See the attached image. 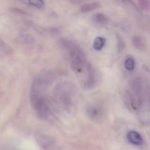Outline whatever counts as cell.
Wrapping results in <instances>:
<instances>
[{
    "mask_svg": "<svg viewBox=\"0 0 150 150\" xmlns=\"http://www.w3.org/2000/svg\"><path fill=\"white\" fill-rule=\"evenodd\" d=\"M88 72L87 79L81 85L82 88L86 91H89L95 88L97 86L98 82V77L96 70L93 67L87 63L86 66Z\"/></svg>",
    "mask_w": 150,
    "mask_h": 150,
    "instance_id": "cell-2",
    "label": "cell"
},
{
    "mask_svg": "<svg viewBox=\"0 0 150 150\" xmlns=\"http://www.w3.org/2000/svg\"><path fill=\"white\" fill-rule=\"evenodd\" d=\"M19 40L25 43L32 44L34 42V39L32 36L29 35H23L20 37Z\"/></svg>",
    "mask_w": 150,
    "mask_h": 150,
    "instance_id": "cell-14",
    "label": "cell"
},
{
    "mask_svg": "<svg viewBox=\"0 0 150 150\" xmlns=\"http://www.w3.org/2000/svg\"><path fill=\"white\" fill-rule=\"evenodd\" d=\"M132 43L133 46L139 50L144 51L146 50V43L143 38L138 35H134L132 37Z\"/></svg>",
    "mask_w": 150,
    "mask_h": 150,
    "instance_id": "cell-6",
    "label": "cell"
},
{
    "mask_svg": "<svg viewBox=\"0 0 150 150\" xmlns=\"http://www.w3.org/2000/svg\"><path fill=\"white\" fill-rule=\"evenodd\" d=\"M29 5L35 7L37 8H42L45 6V3L43 1H28Z\"/></svg>",
    "mask_w": 150,
    "mask_h": 150,
    "instance_id": "cell-12",
    "label": "cell"
},
{
    "mask_svg": "<svg viewBox=\"0 0 150 150\" xmlns=\"http://www.w3.org/2000/svg\"><path fill=\"white\" fill-rule=\"evenodd\" d=\"M92 20L96 24L100 25H107L110 21L109 18L101 13L95 14L92 17Z\"/></svg>",
    "mask_w": 150,
    "mask_h": 150,
    "instance_id": "cell-7",
    "label": "cell"
},
{
    "mask_svg": "<svg viewBox=\"0 0 150 150\" xmlns=\"http://www.w3.org/2000/svg\"><path fill=\"white\" fill-rule=\"evenodd\" d=\"M106 42L105 38L102 37H97L94 41L93 47L96 50H100L103 48Z\"/></svg>",
    "mask_w": 150,
    "mask_h": 150,
    "instance_id": "cell-9",
    "label": "cell"
},
{
    "mask_svg": "<svg viewBox=\"0 0 150 150\" xmlns=\"http://www.w3.org/2000/svg\"><path fill=\"white\" fill-rule=\"evenodd\" d=\"M59 92V99L64 107L69 110L73 105V94L70 86L62 84Z\"/></svg>",
    "mask_w": 150,
    "mask_h": 150,
    "instance_id": "cell-3",
    "label": "cell"
},
{
    "mask_svg": "<svg viewBox=\"0 0 150 150\" xmlns=\"http://www.w3.org/2000/svg\"><path fill=\"white\" fill-rule=\"evenodd\" d=\"M11 10H12V11L14 13H17L21 14L26 15V14L27 13V12H25V11H23V10H22V9L19 8H12Z\"/></svg>",
    "mask_w": 150,
    "mask_h": 150,
    "instance_id": "cell-15",
    "label": "cell"
},
{
    "mask_svg": "<svg viewBox=\"0 0 150 150\" xmlns=\"http://www.w3.org/2000/svg\"><path fill=\"white\" fill-rule=\"evenodd\" d=\"M62 48L67 52L72 71L76 73H80L86 63V57L82 49L70 39H67L64 42Z\"/></svg>",
    "mask_w": 150,
    "mask_h": 150,
    "instance_id": "cell-1",
    "label": "cell"
},
{
    "mask_svg": "<svg viewBox=\"0 0 150 150\" xmlns=\"http://www.w3.org/2000/svg\"><path fill=\"white\" fill-rule=\"evenodd\" d=\"M124 66L126 70L132 71L135 68V61L132 58H128L125 61Z\"/></svg>",
    "mask_w": 150,
    "mask_h": 150,
    "instance_id": "cell-11",
    "label": "cell"
},
{
    "mask_svg": "<svg viewBox=\"0 0 150 150\" xmlns=\"http://www.w3.org/2000/svg\"><path fill=\"white\" fill-rule=\"evenodd\" d=\"M116 37L117 40V52L121 53L123 51L125 48V43L122 38L118 34L116 33Z\"/></svg>",
    "mask_w": 150,
    "mask_h": 150,
    "instance_id": "cell-10",
    "label": "cell"
},
{
    "mask_svg": "<svg viewBox=\"0 0 150 150\" xmlns=\"http://www.w3.org/2000/svg\"><path fill=\"white\" fill-rule=\"evenodd\" d=\"M100 3L98 1L90 2L82 5L81 7V11L83 13H89L100 7Z\"/></svg>",
    "mask_w": 150,
    "mask_h": 150,
    "instance_id": "cell-8",
    "label": "cell"
},
{
    "mask_svg": "<svg viewBox=\"0 0 150 150\" xmlns=\"http://www.w3.org/2000/svg\"><path fill=\"white\" fill-rule=\"evenodd\" d=\"M126 137L129 142L135 145L141 146L144 143L142 136L136 131H129L126 135Z\"/></svg>",
    "mask_w": 150,
    "mask_h": 150,
    "instance_id": "cell-5",
    "label": "cell"
},
{
    "mask_svg": "<svg viewBox=\"0 0 150 150\" xmlns=\"http://www.w3.org/2000/svg\"><path fill=\"white\" fill-rule=\"evenodd\" d=\"M88 117L94 122L100 121L104 117L105 111L103 107L99 105H89L86 110Z\"/></svg>",
    "mask_w": 150,
    "mask_h": 150,
    "instance_id": "cell-4",
    "label": "cell"
},
{
    "mask_svg": "<svg viewBox=\"0 0 150 150\" xmlns=\"http://www.w3.org/2000/svg\"><path fill=\"white\" fill-rule=\"evenodd\" d=\"M139 7L143 10H148L150 8V1L147 0H141L138 1Z\"/></svg>",
    "mask_w": 150,
    "mask_h": 150,
    "instance_id": "cell-13",
    "label": "cell"
}]
</instances>
